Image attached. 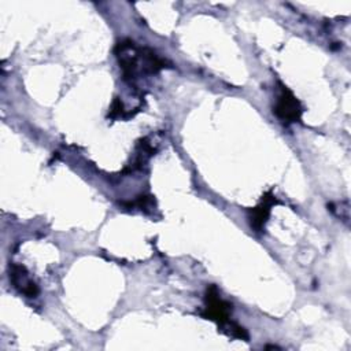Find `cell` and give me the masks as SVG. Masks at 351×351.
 <instances>
[{
	"instance_id": "cell-1",
	"label": "cell",
	"mask_w": 351,
	"mask_h": 351,
	"mask_svg": "<svg viewBox=\"0 0 351 351\" xmlns=\"http://www.w3.org/2000/svg\"><path fill=\"white\" fill-rule=\"evenodd\" d=\"M115 55L122 70L123 80L133 85L138 70V47L132 40H122L115 45Z\"/></svg>"
},
{
	"instance_id": "cell-2",
	"label": "cell",
	"mask_w": 351,
	"mask_h": 351,
	"mask_svg": "<svg viewBox=\"0 0 351 351\" xmlns=\"http://www.w3.org/2000/svg\"><path fill=\"white\" fill-rule=\"evenodd\" d=\"M278 86H280V92L273 108L276 117L285 123L299 122L303 114V107L300 101L285 85L278 82Z\"/></svg>"
},
{
	"instance_id": "cell-3",
	"label": "cell",
	"mask_w": 351,
	"mask_h": 351,
	"mask_svg": "<svg viewBox=\"0 0 351 351\" xmlns=\"http://www.w3.org/2000/svg\"><path fill=\"white\" fill-rule=\"evenodd\" d=\"M206 310L202 315L206 319H211L218 324V326H223L229 322V315L232 313V304L221 299L218 288L211 284L206 289Z\"/></svg>"
},
{
	"instance_id": "cell-4",
	"label": "cell",
	"mask_w": 351,
	"mask_h": 351,
	"mask_svg": "<svg viewBox=\"0 0 351 351\" xmlns=\"http://www.w3.org/2000/svg\"><path fill=\"white\" fill-rule=\"evenodd\" d=\"M278 204V200L276 199V196L273 195L271 191L266 192L261 202L248 211V219H250V225L252 229H255L256 232H262L266 222H267V218L270 215V211H271V207Z\"/></svg>"
},
{
	"instance_id": "cell-5",
	"label": "cell",
	"mask_w": 351,
	"mask_h": 351,
	"mask_svg": "<svg viewBox=\"0 0 351 351\" xmlns=\"http://www.w3.org/2000/svg\"><path fill=\"white\" fill-rule=\"evenodd\" d=\"M10 281L21 293L29 298H36L38 295L37 284L29 277L26 267L22 265L10 263Z\"/></svg>"
},
{
	"instance_id": "cell-6",
	"label": "cell",
	"mask_w": 351,
	"mask_h": 351,
	"mask_svg": "<svg viewBox=\"0 0 351 351\" xmlns=\"http://www.w3.org/2000/svg\"><path fill=\"white\" fill-rule=\"evenodd\" d=\"M138 64H141V71L144 74H156L165 67H167V62L158 56L152 49L149 48H141L138 47Z\"/></svg>"
},
{
	"instance_id": "cell-7",
	"label": "cell",
	"mask_w": 351,
	"mask_h": 351,
	"mask_svg": "<svg viewBox=\"0 0 351 351\" xmlns=\"http://www.w3.org/2000/svg\"><path fill=\"white\" fill-rule=\"evenodd\" d=\"M155 149L151 147V144L148 143L147 138H141L137 144V154H136V160L132 166V170L134 169H140L141 166H144V163L154 155Z\"/></svg>"
},
{
	"instance_id": "cell-8",
	"label": "cell",
	"mask_w": 351,
	"mask_h": 351,
	"mask_svg": "<svg viewBox=\"0 0 351 351\" xmlns=\"http://www.w3.org/2000/svg\"><path fill=\"white\" fill-rule=\"evenodd\" d=\"M125 117H130V114L125 111L122 100L119 97H115L112 104H111V108H110V112H108V118L117 119V118H125Z\"/></svg>"
}]
</instances>
